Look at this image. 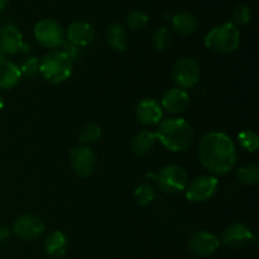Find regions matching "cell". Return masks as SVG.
<instances>
[{"instance_id":"obj_12","label":"cell","mask_w":259,"mask_h":259,"mask_svg":"<svg viewBox=\"0 0 259 259\" xmlns=\"http://www.w3.org/2000/svg\"><path fill=\"white\" fill-rule=\"evenodd\" d=\"M220 247V242L209 232H196L189 238V248L199 257H210Z\"/></svg>"},{"instance_id":"obj_18","label":"cell","mask_w":259,"mask_h":259,"mask_svg":"<svg viewBox=\"0 0 259 259\" xmlns=\"http://www.w3.org/2000/svg\"><path fill=\"white\" fill-rule=\"evenodd\" d=\"M22 77L20 68L10 61L0 60V89L9 90L18 85Z\"/></svg>"},{"instance_id":"obj_19","label":"cell","mask_w":259,"mask_h":259,"mask_svg":"<svg viewBox=\"0 0 259 259\" xmlns=\"http://www.w3.org/2000/svg\"><path fill=\"white\" fill-rule=\"evenodd\" d=\"M45 249L46 253L51 257H62L67 250V238L60 230L51 233L45 242Z\"/></svg>"},{"instance_id":"obj_29","label":"cell","mask_w":259,"mask_h":259,"mask_svg":"<svg viewBox=\"0 0 259 259\" xmlns=\"http://www.w3.org/2000/svg\"><path fill=\"white\" fill-rule=\"evenodd\" d=\"M20 72L28 78H34L39 73V61L34 57L28 58L20 67Z\"/></svg>"},{"instance_id":"obj_7","label":"cell","mask_w":259,"mask_h":259,"mask_svg":"<svg viewBox=\"0 0 259 259\" xmlns=\"http://www.w3.org/2000/svg\"><path fill=\"white\" fill-rule=\"evenodd\" d=\"M34 37L42 47L55 50L65 40V32L60 23L56 20L42 19L35 24Z\"/></svg>"},{"instance_id":"obj_16","label":"cell","mask_w":259,"mask_h":259,"mask_svg":"<svg viewBox=\"0 0 259 259\" xmlns=\"http://www.w3.org/2000/svg\"><path fill=\"white\" fill-rule=\"evenodd\" d=\"M95 35V29L88 22H73L67 28V40L75 46L90 45Z\"/></svg>"},{"instance_id":"obj_33","label":"cell","mask_w":259,"mask_h":259,"mask_svg":"<svg viewBox=\"0 0 259 259\" xmlns=\"http://www.w3.org/2000/svg\"><path fill=\"white\" fill-rule=\"evenodd\" d=\"M3 108H4V100H3L2 95H0V110H3Z\"/></svg>"},{"instance_id":"obj_24","label":"cell","mask_w":259,"mask_h":259,"mask_svg":"<svg viewBox=\"0 0 259 259\" xmlns=\"http://www.w3.org/2000/svg\"><path fill=\"white\" fill-rule=\"evenodd\" d=\"M101 137V128L95 123H89L81 128L78 133V141L83 144L95 143L100 139Z\"/></svg>"},{"instance_id":"obj_3","label":"cell","mask_w":259,"mask_h":259,"mask_svg":"<svg viewBox=\"0 0 259 259\" xmlns=\"http://www.w3.org/2000/svg\"><path fill=\"white\" fill-rule=\"evenodd\" d=\"M239 45L240 32L232 22L217 25L205 37V46L207 50L220 55L234 52Z\"/></svg>"},{"instance_id":"obj_5","label":"cell","mask_w":259,"mask_h":259,"mask_svg":"<svg viewBox=\"0 0 259 259\" xmlns=\"http://www.w3.org/2000/svg\"><path fill=\"white\" fill-rule=\"evenodd\" d=\"M172 78L180 89H192L200 80V65L195 58L182 57L174 63L171 70Z\"/></svg>"},{"instance_id":"obj_22","label":"cell","mask_w":259,"mask_h":259,"mask_svg":"<svg viewBox=\"0 0 259 259\" xmlns=\"http://www.w3.org/2000/svg\"><path fill=\"white\" fill-rule=\"evenodd\" d=\"M238 179L243 185L253 186L259 182V168L257 164H244L238 171Z\"/></svg>"},{"instance_id":"obj_10","label":"cell","mask_w":259,"mask_h":259,"mask_svg":"<svg viewBox=\"0 0 259 259\" xmlns=\"http://www.w3.org/2000/svg\"><path fill=\"white\" fill-rule=\"evenodd\" d=\"M223 244L230 249H242L250 243L255 242L252 230L242 223H233L228 225L222 234Z\"/></svg>"},{"instance_id":"obj_31","label":"cell","mask_w":259,"mask_h":259,"mask_svg":"<svg viewBox=\"0 0 259 259\" xmlns=\"http://www.w3.org/2000/svg\"><path fill=\"white\" fill-rule=\"evenodd\" d=\"M9 235H10L9 229H8L7 227H3V225H0V244H2V243H4L5 240L9 238Z\"/></svg>"},{"instance_id":"obj_13","label":"cell","mask_w":259,"mask_h":259,"mask_svg":"<svg viewBox=\"0 0 259 259\" xmlns=\"http://www.w3.org/2000/svg\"><path fill=\"white\" fill-rule=\"evenodd\" d=\"M136 115L138 120L144 125H156L159 124L163 116L161 104L154 99H143L136 108Z\"/></svg>"},{"instance_id":"obj_4","label":"cell","mask_w":259,"mask_h":259,"mask_svg":"<svg viewBox=\"0 0 259 259\" xmlns=\"http://www.w3.org/2000/svg\"><path fill=\"white\" fill-rule=\"evenodd\" d=\"M39 73L48 83H62L72 73V61L61 51L48 52L40 60Z\"/></svg>"},{"instance_id":"obj_8","label":"cell","mask_w":259,"mask_h":259,"mask_svg":"<svg viewBox=\"0 0 259 259\" xmlns=\"http://www.w3.org/2000/svg\"><path fill=\"white\" fill-rule=\"evenodd\" d=\"M219 181L215 176H200L186 186V197L191 202H205L217 192Z\"/></svg>"},{"instance_id":"obj_25","label":"cell","mask_w":259,"mask_h":259,"mask_svg":"<svg viewBox=\"0 0 259 259\" xmlns=\"http://www.w3.org/2000/svg\"><path fill=\"white\" fill-rule=\"evenodd\" d=\"M149 18L142 10H132L125 18V23L129 29L132 30H142L148 25Z\"/></svg>"},{"instance_id":"obj_1","label":"cell","mask_w":259,"mask_h":259,"mask_svg":"<svg viewBox=\"0 0 259 259\" xmlns=\"http://www.w3.org/2000/svg\"><path fill=\"white\" fill-rule=\"evenodd\" d=\"M199 158L202 166L214 175H227L237 162V152L232 139L220 132H210L199 144Z\"/></svg>"},{"instance_id":"obj_32","label":"cell","mask_w":259,"mask_h":259,"mask_svg":"<svg viewBox=\"0 0 259 259\" xmlns=\"http://www.w3.org/2000/svg\"><path fill=\"white\" fill-rule=\"evenodd\" d=\"M9 2L10 0H0V12H3V10L8 7Z\"/></svg>"},{"instance_id":"obj_23","label":"cell","mask_w":259,"mask_h":259,"mask_svg":"<svg viewBox=\"0 0 259 259\" xmlns=\"http://www.w3.org/2000/svg\"><path fill=\"white\" fill-rule=\"evenodd\" d=\"M253 18V10L249 5L239 4L233 9L232 19L233 24L235 27H243V25L249 24Z\"/></svg>"},{"instance_id":"obj_30","label":"cell","mask_w":259,"mask_h":259,"mask_svg":"<svg viewBox=\"0 0 259 259\" xmlns=\"http://www.w3.org/2000/svg\"><path fill=\"white\" fill-rule=\"evenodd\" d=\"M60 47H62L61 52L65 53L71 61L75 60L76 56H77V46L72 45V43H70L68 40H63V43L60 46Z\"/></svg>"},{"instance_id":"obj_11","label":"cell","mask_w":259,"mask_h":259,"mask_svg":"<svg viewBox=\"0 0 259 259\" xmlns=\"http://www.w3.org/2000/svg\"><path fill=\"white\" fill-rule=\"evenodd\" d=\"M70 162L73 172L78 177H90L96 167V157L90 148L85 146H78L71 151Z\"/></svg>"},{"instance_id":"obj_27","label":"cell","mask_w":259,"mask_h":259,"mask_svg":"<svg viewBox=\"0 0 259 259\" xmlns=\"http://www.w3.org/2000/svg\"><path fill=\"white\" fill-rule=\"evenodd\" d=\"M171 43V32L166 27L156 29L152 34V45L157 51H163Z\"/></svg>"},{"instance_id":"obj_28","label":"cell","mask_w":259,"mask_h":259,"mask_svg":"<svg viewBox=\"0 0 259 259\" xmlns=\"http://www.w3.org/2000/svg\"><path fill=\"white\" fill-rule=\"evenodd\" d=\"M238 141L240 147L248 152H255L259 147L258 136L252 131H243L238 134Z\"/></svg>"},{"instance_id":"obj_17","label":"cell","mask_w":259,"mask_h":259,"mask_svg":"<svg viewBox=\"0 0 259 259\" xmlns=\"http://www.w3.org/2000/svg\"><path fill=\"white\" fill-rule=\"evenodd\" d=\"M199 27L197 18L189 12L177 13L172 17V28L177 34L182 37H187L196 32Z\"/></svg>"},{"instance_id":"obj_15","label":"cell","mask_w":259,"mask_h":259,"mask_svg":"<svg viewBox=\"0 0 259 259\" xmlns=\"http://www.w3.org/2000/svg\"><path fill=\"white\" fill-rule=\"evenodd\" d=\"M162 106L172 114L184 113L190 106L189 94L180 88L167 90L162 96Z\"/></svg>"},{"instance_id":"obj_6","label":"cell","mask_w":259,"mask_h":259,"mask_svg":"<svg viewBox=\"0 0 259 259\" xmlns=\"http://www.w3.org/2000/svg\"><path fill=\"white\" fill-rule=\"evenodd\" d=\"M189 175L184 167L179 164H168L159 171L158 186L167 194H180L186 190Z\"/></svg>"},{"instance_id":"obj_9","label":"cell","mask_w":259,"mask_h":259,"mask_svg":"<svg viewBox=\"0 0 259 259\" xmlns=\"http://www.w3.org/2000/svg\"><path fill=\"white\" fill-rule=\"evenodd\" d=\"M13 232L19 239L30 242V240L38 239L43 234L45 223L37 215H22L13 223Z\"/></svg>"},{"instance_id":"obj_14","label":"cell","mask_w":259,"mask_h":259,"mask_svg":"<svg viewBox=\"0 0 259 259\" xmlns=\"http://www.w3.org/2000/svg\"><path fill=\"white\" fill-rule=\"evenodd\" d=\"M22 50H27V47L23 45V37L19 30L10 24L0 28V52L15 55Z\"/></svg>"},{"instance_id":"obj_2","label":"cell","mask_w":259,"mask_h":259,"mask_svg":"<svg viewBox=\"0 0 259 259\" xmlns=\"http://www.w3.org/2000/svg\"><path fill=\"white\" fill-rule=\"evenodd\" d=\"M158 139L168 151L185 152L194 142V129L184 119L171 118L158 124L156 133Z\"/></svg>"},{"instance_id":"obj_21","label":"cell","mask_w":259,"mask_h":259,"mask_svg":"<svg viewBox=\"0 0 259 259\" xmlns=\"http://www.w3.org/2000/svg\"><path fill=\"white\" fill-rule=\"evenodd\" d=\"M106 40L114 50L125 51L128 46V33L123 25L111 24L106 30Z\"/></svg>"},{"instance_id":"obj_26","label":"cell","mask_w":259,"mask_h":259,"mask_svg":"<svg viewBox=\"0 0 259 259\" xmlns=\"http://www.w3.org/2000/svg\"><path fill=\"white\" fill-rule=\"evenodd\" d=\"M156 197V191H154L153 187L148 184H143L141 186H138L134 191V199H136L137 204L142 205H148L151 204L152 201Z\"/></svg>"},{"instance_id":"obj_20","label":"cell","mask_w":259,"mask_h":259,"mask_svg":"<svg viewBox=\"0 0 259 259\" xmlns=\"http://www.w3.org/2000/svg\"><path fill=\"white\" fill-rule=\"evenodd\" d=\"M156 136L149 131H142L134 136L132 141V151L137 156H144L149 153L156 144Z\"/></svg>"}]
</instances>
